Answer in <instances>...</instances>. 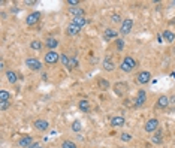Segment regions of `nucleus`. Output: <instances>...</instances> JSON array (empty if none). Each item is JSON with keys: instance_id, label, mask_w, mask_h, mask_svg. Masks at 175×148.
Returning a JSON list of instances; mask_svg holds the SVG:
<instances>
[{"instance_id": "obj_16", "label": "nucleus", "mask_w": 175, "mask_h": 148, "mask_svg": "<svg viewBox=\"0 0 175 148\" xmlns=\"http://www.w3.org/2000/svg\"><path fill=\"white\" fill-rule=\"evenodd\" d=\"M117 36H118V31L114 30V29H106L105 30V33H103V38H105L106 40L114 39V38H117Z\"/></svg>"}, {"instance_id": "obj_1", "label": "nucleus", "mask_w": 175, "mask_h": 148, "mask_svg": "<svg viewBox=\"0 0 175 148\" xmlns=\"http://www.w3.org/2000/svg\"><path fill=\"white\" fill-rule=\"evenodd\" d=\"M135 68H136V61L130 56H126L123 59V61H121V64H120V69L123 70V72H132Z\"/></svg>"}, {"instance_id": "obj_9", "label": "nucleus", "mask_w": 175, "mask_h": 148, "mask_svg": "<svg viewBox=\"0 0 175 148\" xmlns=\"http://www.w3.org/2000/svg\"><path fill=\"white\" fill-rule=\"evenodd\" d=\"M40 20V12H31V14H29L27 15V18H26V24L27 26H35L38 21Z\"/></svg>"}, {"instance_id": "obj_3", "label": "nucleus", "mask_w": 175, "mask_h": 148, "mask_svg": "<svg viewBox=\"0 0 175 148\" xmlns=\"http://www.w3.org/2000/svg\"><path fill=\"white\" fill-rule=\"evenodd\" d=\"M144 129H145V132H148V133H154V132H157V129H159V120L157 118H150L145 123Z\"/></svg>"}, {"instance_id": "obj_26", "label": "nucleus", "mask_w": 175, "mask_h": 148, "mask_svg": "<svg viewBox=\"0 0 175 148\" xmlns=\"http://www.w3.org/2000/svg\"><path fill=\"white\" fill-rule=\"evenodd\" d=\"M72 130H73V132H77V133H79V132L82 130V124H81V121H79V120H75V121L72 123Z\"/></svg>"}, {"instance_id": "obj_14", "label": "nucleus", "mask_w": 175, "mask_h": 148, "mask_svg": "<svg viewBox=\"0 0 175 148\" xmlns=\"http://www.w3.org/2000/svg\"><path fill=\"white\" fill-rule=\"evenodd\" d=\"M169 102H171V99L168 97V96H160V97L157 99V108H160V109L166 108L169 105Z\"/></svg>"}, {"instance_id": "obj_17", "label": "nucleus", "mask_w": 175, "mask_h": 148, "mask_svg": "<svg viewBox=\"0 0 175 148\" xmlns=\"http://www.w3.org/2000/svg\"><path fill=\"white\" fill-rule=\"evenodd\" d=\"M162 36H163L165 42H168V43H172V42L175 40V35L172 33V31H171V30H165Z\"/></svg>"}, {"instance_id": "obj_29", "label": "nucleus", "mask_w": 175, "mask_h": 148, "mask_svg": "<svg viewBox=\"0 0 175 148\" xmlns=\"http://www.w3.org/2000/svg\"><path fill=\"white\" fill-rule=\"evenodd\" d=\"M73 68H78V60L75 57H70V61H69V68L68 69H73Z\"/></svg>"}, {"instance_id": "obj_22", "label": "nucleus", "mask_w": 175, "mask_h": 148, "mask_svg": "<svg viewBox=\"0 0 175 148\" xmlns=\"http://www.w3.org/2000/svg\"><path fill=\"white\" fill-rule=\"evenodd\" d=\"M72 23H73V24H77L78 27H81V29L87 26V20H85L84 17H77V18H73V20H72Z\"/></svg>"}, {"instance_id": "obj_25", "label": "nucleus", "mask_w": 175, "mask_h": 148, "mask_svg": "<svg viewBox=\"0 0 175 148\" xmlns=\"http://www.w3.org/2000/svg\"><path fill=\"white\" fill-rule=\"evenodd\" d=\"M3 102H10V93L6 90L0 91V103H3Z\"/></svg>"}, {"instance_id": "obj_33", "label": "nucleus", "mask_w": 175, "mask_h": 148, "mask_svg": "<svg viewBox=\"0 0 175 148\" xmlns=\"http://www.w3.org/2000/svg\"><path fill=\"white\" fill-rule=\"evenodd\" d=\"M123 48H124V40L118 39V40H117V49H118V51H121Z\"/></svg>"}, {"instance_id": "obj_36", "label": "nucleus", "mask_w": 175, "mask_h": 148, "mask_svg": "<svg viewBox=\"0 0 175 148\" xmlns=\"http://www.w3.org/2000/svg\"><path fill=\"white\" fill-rule=\"evenodd\" d=\"M27 148H40V145H39V142H33L30 147H27Z\"/></svg>"}, {"instance_id": "obj_21", "label": "nucleus", "mask_w": 175, "mask_h": 148, "mask_svg": "<svg viewBox=\"0 0 175 148\" xmlns=\"http://www.w3.org/2000/svg\"><path fill=\"white\" fill-rule=\"evenodd\" d=\"M79 109L82 111V112H88L90 111V102H88L87 99H82V100H79Z\"/></svg>"}, {"instance_id": "obj_31", "label": "nucleus", "mask_w": 175, "mask_h": 148, "mask_svg": "<svg viewBox=\"0 0 175 148\" xmlns=\"http://www.w3.org/2000/svg\"><path fill=\"white\" fill-rule=\"evenodd\" d=\"M60 60H61V63H63L66 68H69V61H70V59H69L66 54H61V59H60Z\"/></svg>"}, {"instance_id": "obj_30", "label": "nucleus", "mask_w": 175, "mask_h": 148, "mask_svg": "<svg viewBox=\"0 0 175 148\" xmlns=\"http://www.w3.org/2000/svg\"><path fill=\"white\" fill-rule=\"evenodd\" d=\"M120 139H121L123 142H129V141L132 139V135H130V133H121V135H120Z\"/></svg>"}, {"instance_id": "obj_32", "label": "nucleus", "mask_w": 175, "mask_h": 148, "mask_svg": "<svg viewBox=\"0 0 175 148\" xmlns=\"http://www.w3.org/2000/svg\"><path fill=\"white\" fill-rule=\"evenodd\" d=\"M79 3H81L79 0H68V5L69 6H72V8H77Z\"/></svg>"}, {"instance_id": "obj_35", "label": "nucleus", "mask_w": 175, "mask_h": 148, "mask_svg": "<svg viewBox=\"0 0 175 148\" xmlns=\"http://www.w3.org/2000/svg\"><path fill=\"white\" fill-rule=\"evenodd\" d=\"M9 106H10V102H3V103H0V109H2V111L8 109Z\"/></svg>"}, {"instance_id": "obj_4", "label": "nucleus", "mask_w": 175, "mask_h": 148, "mask_svg": "<svg viewBox=\"0 0 175 148\" xmlns=\"http://www.w3.org/2000/svg\"><path fill=\"white\" fill-rule=\"evenodd\" d=\"M112 90H114V93H115L117 96H124L127 93V90H129V87H127L126 82H115Z\"/></svg>"}, {"instance_id": "obj_37", "label": "nucleus", "mask_w": 175, "mask_h": 148, "mask_svg": "<svg viewBox=\"0 0 175 148\" xmlns=\"http://www.w3.org/2000/svg\"><path fill=\"white\" fill-rule=\"evenodd\" d=\"M171 100H172V103H175V97H172Z\"/></svg>"}, {"instance_id": "obj_10", "label": "nucleus", "mask_w": 175, "mask_h": 148, "mask_svg": "<svg viewBox=\"0 0 175 148\" xmlns=\"http://www.w3.org/2000/svg\"><path fill=\"white\" fill-rule=\"evenodd\" d=\"M49 127V123L47 120H36L35 121V129L39 130V132H45V130H48Z\"/></svg>"}, {"instance_id": "obj_24", "label": "nucleus", "mask_w": 175, "mask_h": 148, "mask_svg": "<svg viewBox=\"0 0 175 148\" xmlns=\"http://www.w3.org/2000/svg\"><path fill=\"white\" fill-rule=\"evenodd\" d=\"M47 47H48L51 51H54V49L58 47V40L56 38H48L47 39Z\"/></svg>"}, {"instance_id": "obj_6", "label": "nucleus", "mask_w": 175, "mask_h": 148, "mask_svg": "<svg viewBox=\"0 0 175 148\" xmlns=\"http://www.w3.org/2000/svg\"><path fill=\"white\" fill-rule=\"evenodd\" d=\"M26 66H27L30 70H40L42 69V63H40L38 59H33V57H30V59L26 60Z\"/></svg>"}, {"instance_id": "obj_11", "label": "nucleus", "mask_w": 175, "mask_h": 148, "mask_svg": "<svg viewBox=\"0 0 175 148\" xmlns=\"http://www.w3.org/2000/svg\"><path fill=\"white\" fill-rule=\"evenodd\" d=\"M111 126L112 127H121L124 126V117L123 115H115L111 118Z\"/></svg>"}, {"instance_id": "obj_19", "label": "nucleus", "mask_w": 175, "mask_h": 148, "mask_svg": "<svg viewBox=\"0 0 175 148\" xmlns=\"http://www.w3.org/2000/svg\"><path fill=\"white\" fill-rule=\"evenodd\" d=\"M103 69L108 70V72H112V70L115 69V64L112 63V60L111 59H105L103 60Z\"/></svg>"}, {"instance_id": "obj_23", "label": "nucleus", "mask_w": 175, "mask_h": 148, "mask_svg": "<svg viewBox=\"0 0 175 148\" xmlns=\"http://www.w3.org/2000/svg\"><path fill=\"white\" fill-rule=\"evenodd\" d=\"M162 141H163V136H162V133L157 130L154 132V135H153V138H151V142L154 144V145H159V144H162Z\"/></svg>"}, {"instance_id": "obj_12", "label": "nucleus", "mask_w": 175, "mask_h": 148, "mask_svg": "<svg viewBox=\"0 0 175 148\" xmlns=\"http://www.w3.org/2000/svg\"><path fill=\"white\" fill-rule=\"evenodd\" d=\"M31 144H33V138H31V136H29V135L23 136V138L19 139V142H18V145H19V147H23V148L30 147Z\"/></svg>"}, {"instance_id": "obj_8", "label": "nucleus", "mask_w": 175, "mask_h": 148, "mask_svg": "<svg viewBox=\"0 0 175 148\" xmlns=\"http://www.w3.org/2000/svg\"><path fill=\"white\" fill-rule=\"evenodd\" d=\"M145 100H147L145 90H139V91H138V94H136V97H135V106H136V108H141V106L145 103Z\"/></svg>"}, {"instance_id": "obj_40", "label": "nucleus", "mask_w": 175, "mask_h": 148, "mask_svg": "<svg viewBox=\"0 0 175 148\" xmlns=\"http://www.w3.org/2000/svg\"><path fill=\"white\" fill-rule=\"evenodd\" d=\"M40 148H42V147H40Z\"/></svg>"}, {"instance_id": "obj_27", "label": "nucleus", "mask_w": 175, "mask_h": 148, "mask_svg": "<svg viewBox=\"0 0 175 148\" xmlns=\"http://www.w3.org/2000/svg\"><path fill=\"white\" fill-rule=\"evenodd\" d=\"M30 48L35 49V51L42 49V42H40V40H31V42H30Z\"/></svg>"}, {"instance_id": "obj_28", "label": "nucleus", "mask_w": 175, "mask_h": 148, "mask_svg": "<svg viewBox=\"0 0 175 148\" xmlns=\"http://www.w3.org/2000/svg\"><path fill=\"white\" fill-rule=\"evenodd\" d=\"M61 148H77V144L73 141H65L61 144Z\"/></svg>"}, {"instance_id": "obj_20", "label": "nucleus", "mask_w": 175, "mask_h": 148, "mask_svg": "<svg viewBox=\"0 0 175 148\" xmlns=\"http://www.w3.org/2000/svg\"><path fill=\"white\" fill-rule=\"evenodd\" d=\"M6 78H8V81L10 84H15L18 81V76H17V73L14 70H6Z\"/></svg>"}, {"instance_id": "obj_5", "label": "nucleus", "mask_w": 175, "mask_h": 148, "mask_svg": "<svg viewBox=\"0 0 175 148\" xmlns=\"http://www.w3.org/2000/svg\"><path fill=\"white\" fill-rule=\"evenodd\" d=\"M133 27V20L132 18H126V20L121 23V27H120V33L121 35H129L130 30Z\"/></svg>"}, {"instance_id": "obj_18", "label": "nucleus", "mask_w": 175, "mask_h": 148, "mask_svg": "<svg viewBox=\"0 0 175 148\" xmlns=\"http://www.w3.org/2000/svg\"><path fill=\"white\" fill-rule=\"evenodd\" d=\"M97 85H99V88L102 90V91H106L108 88H109V81L105 78H99V81H97Z\"/></svg>"}, {"instance_id": "obj_13", "label": "nucleus", "mask_w": 175, "mask_h": 148, "mask_svg": "<svg viewBox=\"0 0 175 148\" xmlns=\"http://www.w3.org/2000/svg\"><path fill=\"white\" fill-rule=\"evenodd\" d=\"M81 27H78L77 24H73V23H70L68 26V30H66V33H68L69 36H75V35H78L79 31H81Z\"/></svg>"}, {"instance_id": "obj_39", "label": "nucleus", "mask_w": 175, "mask_h": 148, "mask_svg": "<svg viewBox=\"0 0 175 148\" xmlns=\"http://www.w3.org/2000/svg\"><path fill=\"white\" fill-rule=\"evenodd\" d=\"M145 148H148V147H145Z\"/></svg>"}, {"instance_id": "obj_34", "label": "nucleus", "mask_w": 175, "mask_h": 148, "mask_svg": "<svg viewBox=\"0 0 175 148\" xmlns=\"http://www.w3.org/2000/svg\"><path fill=\"white\" fill-rule=\"evenodd\" d=\"M112 23H121V17H120V15H118V14H114V15H112Z\"/></svg>"}, {"instance_id": "obj_2", "label": "nucleus", "mask_w": 175, "mask_h": 148, "mask_svg": "<svg viewBox=\"0 0 175 148\" xmlns=\"http://www.w3.org/2000/svg\"><path fill=\"white\" fill-rule=\"evenodd\" d=\"M60 59H61V56L58 52H56V51H48L45 54V63L47 64H56Z\"/></svg>"}, {"instance_id": "obj_7", "label": "nucleus", "mask_w": 175, "mask_h": 148, "mask_svg": "<svg viewBox=\"0 0 175 148\" xmlns=\"http://www.w3.org/2000/svg\"><path fill=\"white\" fill-rule=\"evenodd\" d=\"M136 81H138L139 84L145 85V84H148V82L151 81V73H150V72H147V70H144V72H139V73L136 75Z\"/></svg>"}, {"instance_id": "obj_15", "label": "nucleus", "mask_w": 175, "mask_h": 148, "mask_svg": "<svg viewBox=\"0 0 175 148\" xmlns=\"http://www.w3.org/2000/svg\"><path fill=\"white\" fill-rule=\"evenodd\" d=\"M69 12L73 15V18H77V17H84V15H85V10L82 9V8H79V6H77V8H70Z\"/></svg>"}, {"instance_id": "obj_38", "label": "nucleus", "mask_w": 175, "mask_h": 148, "mask_svg": "<svg viewBox=\"0 0 175 148\" xmlns=\"http://www.w3.org/2000/svg\"><path fill=\"white\" fill-rule=\"evenodd\" d=\"M172 3H174V5H175V0H174V2H172Z\"/></svg>"}]
</instances>
